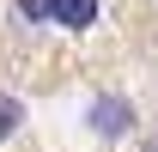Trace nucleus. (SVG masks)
<instances>
[{
	"label": "nucleus",
	"mask_w": 158,
	"mask_h": 152,
	"mask_svg": "<svg viewBox=\"0 0 158 152\" xmlns=\"http://www.w3.org/2000/svg\"><path fill=\"white\" fill-rule=\"evenodd\" d=\"M98 12H103V0H55V19L49 24H61V31H91Z\"/></svg>",
	"instance_id": "2"
},
{
	"label": "nucleus",
	"mask_w": 158,
	"mask_h": 152,
	"mask_svg": "<svg viewBox=\"0 0 158 152\" xmlns=\"http://www.w3.org/2000/svg\"><path fill=\"white\" fill-rule=\"evenodd\" d=\"M85 122H91V134H103V140H122V134L134 128V103H128V97H91Z\"/></svg>",
	"instance_id": "1"
},
{
	"label": "nucleus",
	"mask_w": 158,
	"mask_h": 152,
	"mask_svg": "<svg viewBox=\"0 0 158 152\" xmlns=\"http://www.w3.org/2000/svg\"><path fill=\"white\" fill-rule=\"evenodd\" d=\"M19 128H24V103H19V97H6V91H0V140H12Z\"/></svg>",
	"instance_id": "3"
},
{
	"label": "nucleus",
	"mask_w": 158,
	"mask_h": 152,
	"mask_svg": "<svg viewBox=\"0 0 158 152\" xmlns=\"http://www.w3.org/2000/svg\"><path fill=\"white\" fill-rule=\"evenodd\" d=\"M12 12H19L24 24H49L55 19V0H12Z\"/></svg>",
	"instance_id": "4"
}]
</instances>
